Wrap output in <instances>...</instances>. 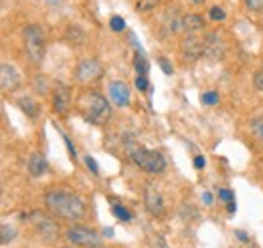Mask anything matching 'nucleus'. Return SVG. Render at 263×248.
I'll use <instances>...</instances> for the list:
<instances>
[{"label": "nucleus", "instance_id": "nucleus-1", "mask_svg": "<svg viewBox=\"0 0 263 248\" xmlns=\"http://www.w3.org/2000/svg\"><path fill=\"white\" fill-rule=\"evenodd\" d=\"M45 204L55 216H61L65 220H81L87 212L85 202L79 196L69 194L65 190H49L45 194Z\"/></svg>", "mask_w": 263, "mask_h": 248}, {"label": "nucleus", "instance_id": "nucleus-40", "mask_svg": "<svg viewBox=\"0 0 263 248\" xmlns=\"http://www.w3.org/2000/svg\"><path fill=\"white\" fill-rule=\"evenodd\" d=\"M98 248H101V246H98Z\"/></svg>", "mask_w": 263, "mask_h": 248}, {"label": "nucleus", "instance_id": "nucleus-8", "mask_svg": "<svg viewBox=\"0 0 263 248\" xmlns=\"http://www.w3.org/2000/svg\"><path fill=\"white\" fill-rule=\"evenodd\" d=\"M144 204H146V208H148L150 214H154V216H162V214H164V200H162V194L156 190L154 184H150V182L144 188Z\"/></svg>", "mask_w": 263, "mask_h": 248}, {"label": "nucleus", "instance_id": "nucleus-3", "mask_svg": "<svg viewBox=\"0 0 263 248\" xmlns=\"http://www.w3.org/2000/svg\"><path fill=\"white\" fill-rule=\"evenodd\" d=\"M128 154H130L132 161L142 168L144 172L148 174H162L166 168V159L160 152H154V150H146L142 146H136V143H128Z\"/></svg>", "mask_w": 263, "mask_h": 248}, {"label": "nucleus", "instance_id": "nucleus-26", "mask_svg": "<svg viewBox=\"0 0 263 248\" xmlns=\"http://www.w3.org/2000/svg\"><path fill=\"white\" fill-rule=\"evenodd\" d=\"M158 4V0H140L138 2V10H150Z\"/></svg>", "mask_w": 263, "mask_h": 248}, {"label": "nucleus", "instance_id": "nucleus-10", "mask_svg": "<svg viewBox=\"0 0 263 248\" xmlns=\"http://www.w3.org/2000/svg\"><path fill=\"white\" fill-rule=\"evenodd\" d=\"M204 55L211 59H221L225 55V40L221 32H209L204 36Z\"/></svg>", "mask_w": 263, "mask_h": 248}, {"label": "nucleus", "instance_id": "nucleus-19", "mask_svg": "<svg viewBox=\"0 0 263 248\" xmlns=\"http://www.w3.org/2000/svg\"><path fill=\"white\" fill-rule=\"evenodd\" d=\"M111 212H114V216L118 218V220H122V222H130L132 220V214L124 208V206H120V204H114Z\"/></svg>", "mask_w": 263, "mask_h": 248}, {"label": "nucleus", "instance_id": "nucleus-24", "mask_svg": "<svg viewBox=\"0 0 263 248\" xmlns=\"http://www.w3.org/2000/svg\"><path fill=\"white\" fill-rule=\"evenodd\" d=\"M136 87H138V91H148L150 83H148L146 75H138V77H136Z\"/></svg>", "mask_w": 263, "mask_h": 248}, {"label": "nucleus", "instance_id": "nucleus-34", "mask_svg": "<svg viewBox=\"0 0 263 248\" xmlns=\"http://www.w3.org/2000/svg\"><path fill=\"white\" fill-rule=\"evenodd\" d=\"M195 168H197V170H202V168H204V157H202V155H197V157H195Z\"/></svg>", "mask_w": 263, "mask_h": 248}, {"label": "nucleus", "instance_id": "nucleus-2", "mask_svg": "<svg viewBox=\"0 0 263 248\" xmlns=\"http://www.w3.org/2000/svg\"><path fill=\"white\" fill-rule=\"evenodd\" d=\"M79 111L81 115L89 121V123L101 125L105 123L111 115V109H109V103L103 95H99L98 91H85V93L79 97Z\"/></svg>", "mask_w": 263, "mask_h": 248}, {"label": "nucleus", "instance_id": "nucleus-33", "mask_svg": "<svg viewBox=\"0 0 263 248\" xmlns=\"http://www.w3.org/2000/svg\"><path fill=\"white\" fill-rule=\"evenodd\" d=\"M202 202H204V206H213V202H215L213 200V194L211 192H204L202 194Z\"/></svg>", "mask_w": 263, "mask_h": 248}, {"label": "nucleus", "instance_id": "nucleus-16", "mask_svg": "<svg viewBox=\"0 0 263 248\" xmlns=\"http://www.w3.org/2000/svg\"><path fill=\"white\" fill-rule=\"evenodd\" d=\"M65 38L71 43V45H75V47H79V45H83L85 43V32L81 31L79 27H75V25H71L69 29H67V32H65Z\"/></svg>", "mask_w": 263, "mask_h": 248}, {"label": "nucleus", "instance_id": "nucleus-4", "mask_svg": "<svg viewBox=\"0 0 263 248\" xmlns=\"http://www.w3.org/2000/svg\"><path fill=\"white\" fill-rule=\"evenodd\" d=\"M23 36H25L27 57H29L34 65H39V63L43 61V57H45V34L41 31V27L29 25V27L25 29V32H23Z\"/></svg>", "mask_w": 263, "mask_h": 248}, {"label": "nucleus", "instance_id": "nucleus-31", "mask_svg": "<svg viewBox=\"0 0 263 248\" xmlns=\"http://www.w3.org/2000/svg\"><path fill=\"white\" fill-rule=\"evenodd\" d=\"M253 129H255V133H257V137L263 141V119H255V121H253Z\"/></svg>", "mask_w": 263, "mask_h": 248}, {"label": "nucleus", "instance_id": "nucleus-11", "mask_svg": "<svg viewBox=\"0 0 263 248\" xmlns=\"http://www.w3.org/2000/svg\"><path fill=\"white\" fill-rule=\"evenodd\" d=\"M109 97H111V101H114L118 107L130 105L132 93H130V87L126 85V81H111V83H109Z\"/></svg>", "mask_w": 263, "mask_h": 248}, {"label": "nucleus", "instance_id": "nucleus-13", "mask_svg": "<svg viewBox=\"0 0 263 248\" xmlns=\"http://www.w3.org/2000/svg\"><path fill=\"white\" fill-rule=\"evenodd\" d=\"M53 107H55V111L59 115H65L67 111H69V107H71V93H69V89H67L65 85H59L55 89V93H53Z\"/></svg>", "mask_w": 263, "mask_h": 248}, {"label": "nucleus", "instance_id": "nucleus-18", "mask_svg": "<svg viewBox=\"0 0 263 248\" xmlns=\"http://www.w3.org/2000/svg\"><path fill=\"white\" fill-rule=\"evenodd\" d=\"M0 230H2V232H0V240H2V244H10V242L16 238V230H14V226L2 224Z\"/></svg>", "mask_w": 263, "mask_h": 248}, {"label": "nucleus", "instance_id": "nucleus-38", "mask_svg": "<svg viewBox=\"0 0 263 248\" xmlns=\"http://www.w3.org/2000/svg\"><path fill=\"white\" fill-rule=\"evenodd\" d=\"M261 71H263V63H261Z\"/></svg>", "mask_w": 263, "mask_h": 248}, {"label": "nucleus", "instance_id": "nucleus-37", "mask_svg": "<svg viewBox=\"0 0 263 248\" xmlns=\"http://www.w3.org/2000/svg\"><path fill=\"white\" fill-rule=\"evenodd\" d=\"M193 2H195V4H202V2H204V0H193Z\"/></svg>", "mask_w": 263, "mask_h": 248}, {"label": "nucleus", "instance_id": "nucleus-17", "mask_svg": "<svg viewBox=\"0 0 263 248\" xmlns=\"http://www.w3.org/2000/svg\"><path fill=\"white\" fill-rule=\"evenodd\" d=\"M18 107H21L29 117H36V113H39V105L34 103L33 99H29V97H23V99L18 101Z\"/></svg>", "mask_w": 263, "mask_h": 248}, {"label": "nucleus", "instance_id": "nucleus-5", "mask_svg": "<svg viewBox=\"0 0 263 248\" xmlns=\"http://www.w3.org/2000/svg\"><path fill=\"white\" fill-rule=\"evenodd\" d=\"M67 240L75 246L81 248H98L99 246V236L98 232H93L91 228L85 226H71L67 230Z\"/></svg>", "mask_w": 263, "mask_h": 248}, {"label": "nucleus", "instance_id": "nucleus-23", "mask_svg": "<svg viewBox=\"0 0 263 248\" xmlns=\"http://www.w3.org/2000/svg\"><path fill=\"white\" fill-rule=\"evenodd\" d=\"M202 103L204 105H217L219 103V95L215 91H206V93H202Z\"/></svg>", "mask_w": 263, "mask_h": 248}, {"label": "nucleus", "instance_id": "nucleus-35", "mask_svg": "<svg viewBox=\"0 0 263 248\" xmlns=\"http://www.w3.org/2000/svg\"><path fill=\"white\" fill-rule=\"evenodd\" d=\"M47 2H49V4H51V6H55V8H57V6H59V4H61V0H47Z\"/></svg>", "mask_w": 263, "mask_h": 248}, {"label": "nucleus", "instance_id": "nucleus-27", "mask_svg": "<svg viewBox=\"0 0 263 248\" xmlns=\"http://www.w3.org/2000/svg\"><path fill=\"white\" fill-rule=\"evenodd\" d=\"M253 87H255L257 91H263V71H257V73L253 75Z\"/></svg>", "mask_w": 263, "mask_h": 248}, {"label": "nucleus", "instance_id": "nucleus-15", "mask_svg": "<svg viewBox=\"0 0 263 248\" xmlns=\"http://www.w3.org/2000/svg\"><path fill=\"white\" fill-rule=\"evenodd\" d=\"M182 27L189 32L200 31V29H204V18H202L200 14H186V16L182 18Z\"/></svg>", "mask_w": 263, "mask_h": 248}, {"label": "nucleus", "instance_id": "nucleus-9", "mask_svg": "<svg viewBox=\"0 0 263 248\" xmlns=\"http://www.w3.org/2000/svg\"><path fill=\"white\" fill-rule=\"evenodd\" d=\"M31 222H33L34 228H36V232H39L45 240H55V238H57L59 230H57V224H55L51 218H47V216H43V214H39V212H34L33 216H31Z\"/></svg>", "mask_w": 263, "mask_h": 248}, {"label": "nucleus", "instance_id": "nucleus-29", "mask_svg": "<svg viewBox=\"0 0 263 248\" xmlns=\"http://www.w3.org/2000/svg\"><path fill=\"white\" fill-rule=\"evenodd\" d=\"M85 163H87V168H89V170H91V172H93V174H99L98 161H96V159H93V157H91V155H87V157H85Z\"/></svg>", "mask_w": 263, "mask_h": 248}, {"label": "nucleus", "instance_id": "nucleus-7", "mask_svg": "<svg viewBox=\"0 0 263 248\" xmlns=\"http://www.w3.org/2000/svg\"><path fill=\"white\" fill-rule=\"evenodd\" d=\"M180 55H182V59L186 63L198 61L204 55V38L195 36V34L184 36L182 43H180Z\"/></svg>", "mask_w": 263, "mask_h": 248}, {"label": "nucleus", "instance_id": "nucleus-30", "mask_svg": "<svg viewBox=\"0 0 263 248\" xmlns=\"http://www.w3.org/2000/svg\"><path fill=\"white\" fill-rule=\"evenodd\" d=\"M34 85H36V87H34V89H36V93H47V81H45V79H41V77H39V79L34 81Z\"/></svg>", "mask_w": 263, "mask_h": 248}, {"label": "nucleus", "instance_id": "nucleus-20", "mask_svg": "<svg viewBox=\"0 0 263 248\" xmlns=\"http://www.w3.org/2000/svg\"><path fill=\"white\" fill-rule=\"evenodd\" d=\"M134 65H136V69H138V73H140V75H146V73H148V61H146V57H144V55H140V53H138Z\"/></svg>", "mask_w": 263, "mask_h": 248}, {"label": "nucleus", "instance_id": "nucleus-32", "mask_svg": "<svg viewBox=\"0 0 263 248\" xmlns=\"http://www.w3.org/2000/svg\"><path fill=\"white\" fill-rule=\"evenodd\" d=\"M158 65L162 67V71H164L166 75H170V73H172V65L166 61V59H158Z\"/></svg>", "mask_w": 263, "mask_h": 248}, {"label": "nucleus", "instance_id": "nucleus-39", "mask_svg": "<svg viewBox=\"0 0 263 248\" xmlns=\"http://www.w3.org/2000/svg\"><path fill=\"white\" fill-rule=\"evenodd\" d=\"M63 248H69V246H63Z\"/></svg>", "mask_w": 263, "mask_h": 248}, {"label": "nucleus", "instance_id": "nucleus-25", "mask_svg": "<svg viewBox=\"0 0 263 248\" xmlns=\"http://www.w3.org/2000/svg\"><path fill=\"white\" fill-rule=\"evenodd\" d=\"M243 2H245V6L249 10H255V12L263 10V0H243Z\"/></svg>", "mask_w": 263, "mask_h": 248}, {"label": "nucleus", "instance_id": "nucleus-12", "mask_svg": "<svg viewBox=\"0 0 263 248\" xmlns=\"http://www.w3.org/2000/svg\"><path fill=\"white\" fill-rule=\"evenodd\" d=\"M0 85H2L4 91H14V89H18V85H21V75H18V71H16L12 65H8V63H4V65L0 67Z\"/></svg>", "mask_w": 263, "mask_h": 248}, {"label": "nucleus", "instance_id": "nucleus-14", "mask_svg": "<svg viewBox=\"0 0 263 248\" xmlns=\"http://www.w3.org/2000/svg\"><path fill=\"white\" fill-rule=\"evenodd\" d=\"M47 172H49V161L41 154H31V157H29V174L34 178H41Z\"/></svg>", "mask_w": 263, "mask_h": 248}, {"label": "nucleus", "instance_id": "nucleus-6", "mask_svg": "<svg viewBox=\"0 0 263 248\" xmlns=\"http://www.w3.org/2000/svg\"><path fill=\"white\" fill-rule=\"evenodd\" d=\"M103 77V65L98 59H83L75 67V79L79 83H96Z\"/></svg>", "mask_w": 263, "mask_h": 248}, {"label": "nucleus", "instance_id": "nucleus-28", "mask_svg": "<svg viewBox=\"0 0 263 248\" xmlns=\"http://www.w3.org/2000/svg\"><path fill=\"white\" fill-rule=\"evenodd\" d=\"M219 198H221L223 202H227V204H231L235 196H233V192H231V190H219Z\"/></svg>", "mask_w": 263, "mask_h": 248}, {"label": "nucleus", "instance_id": "nucleus-36", "mask_svg": "<svg viewBox=\"0 0 263 248\" xmlns=\"http://www.w3.org/2000/svg\"><path fill=\"white\" fill-rule=\"evenodd\" d=\"M227 210H229L231 214H233V212H235V202H231V204H227Z\"/></svg>", "mask_w": 263, "mask_h": 248}, {"label": "nucleus", "instance_id": "nucleus-22", "mask_svg": "<svg viewBox=\"0 0 263 248\" xmlns=\"http://www.w3.org/2000/svg\"><path fill=\"white\" fill-rule=\"evenodd\" d=\"M109 27H111L116 32H120V31H124V29H126V23H124V18H122V16H111Z\"/></svg>", "mask_w": 263, "mask_h": 248}, {"label": "nucleus", "instance_id": "nucleus-21", "mask_svg": "<svg viewBox=\"0 0 263 248\" xmlns=\"http://www.w3.org/2000/svg\"><path fill=\"white\" fill-rule=\"evenodd\" d=\"M209 16H211L213 20L221 23V20H225V16H227V14H225V10H223L221 6H213V8H211V12H209Z\"/></svg>", "mask_w": 263, "mask_h": 248}]
</instances>
